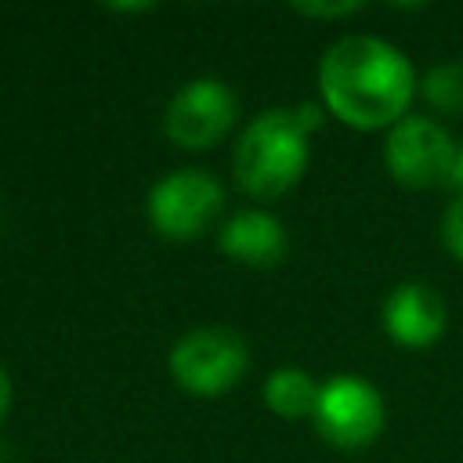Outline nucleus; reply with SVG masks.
<instances>
[{"label": "nucleus", "instance_id": "obj_1", "mask_svg": "<svg viewBox=\"0 0 463 463\" xmlns=\"http://www.w3.org/2000/svg\"><path fill=\"white\" fill-rule=\"evenodd\" d=\"M420 80L391 40L351 33L326 47L318 61L322 109L351 130H391L409 116Z\"/></svg>", "mask_w": 463, "mask_h": 463}, {"label": "nucleus", "instance_id": "obj_2", "mask_svg": "<svg viewBox=\"0 0 463 463\" xmlns=\"http://www.w3.org/2000/svg\"><path fill=\"white\" fill-rule=\"evenodd\" d=\"M311 159V134L297 119L293 109H264L257 112L235 141L232 170L235 184L250 199H279L300 184Z\"/></svg>", "mask_w": 463, "mask_h": 463}, {"label": "nucleus", "instance_id": "obj_3", "mask_svg": "<svg viewBox=\"0 0 463 463\" xmlns=\"http://www.w3.org/2000/svg\"><path fill=\"white\" fill-rule=\"evenodd\" d=\"M174 383L192 398L228 394L250 365L246 340L228 326H199L174 340L166 354Z\"/></svg>", "mask_w": 463, "mask_h": 463}, {"label": "nucleus", "instance_id": "obj_4", "mask_svg": "<svg viewBox=\"0 0 463 463\" xmlns=\"http://www.w3.org/2000/svg\"><path fill=\"white\" fill-rule=\"evenodd\" d=\"M224 210V188L213 174L199 166H181L163 174L145 199V213L156 235L170 242H192L213 228Z\"/></svg>", "mask_w": 463, "mask_h": 463}, {"label": "nucleus", "instance_id": "obj_5", "mask_svg": "<svg viewBox=\"0 0 463 463\" xmlns=\"http://www.w3.org/2000/svg\"><path fill=\"white\" fill-rule=\"evenodd\" d=\"M459 145L430 116H405L383 137V166L405 188H452Z\"/></svg>", "mask_w": 463, "mask_h": 463}, {"label": "nucleus", "instance_id": "obj_6", "mask_svg": "<svg viewBox=\"0 0 463 463\" xmlns=\"http://www.w3.org/2000/svg\"><path fill=\"white\" fill-rule=\"evenodd\" d=\"M311 423L326 445L358 452L380 438V430L387 423V409H383L380 391L369 380H362L354 373H340L322 383Z\"/></svg>", "mask_w": 463, "mask_h": 463}, {"label": "nucleus", "instance_id": "obj_7", "mask_svg": "<svg viewBox=\"0 0 463 463\" xmlns=\"http://www.w3.org/2000/svg\"><path fill=\"white\" fill-rule=\"evenodd\" d=\"M239 119L235 90L217 76H195L177 87L163 112V134L184 152H206L228 137Z\"/></svg>", "mask_w": 463, "mask_h": 463}, {"label": "nucleus", "instance_id": "obj_8", "mask_svg": "<svg viewBox=\"0 0 463 463\" xmlns=\"http://www.w3.org/2000/svg\"><path fill=\"white\" fill-rule=\"evenodd\" d=\"M383 333L405 347V351H427L434 347L449 329L445 300L427 282H402L383 300Z\"/></svg>", "mask_w": 463, "mask_h": 463}, {"label": "nucleus", "instance_id": "obj_9", "mask_svg": "<svg viewBox=\"0 0 463 463\" xmlns=\"http://www.w3.org/2000/svg\"><path fill=\"white\" fill-rule=\"evenodd\" d=\"M217 250L246 268H275L289 253L286 224L268 210H239L217 228Z\"/></svg>", "mask_w": 463, "mask_h": 463}, {"label": "nucleus", "instance_id": "obj_10", "mask_svg": "<svg viewBox=\"0 0 463 463\" xmlns=\"http://www.w3.org/2000/svg\"><path fill=\"white\" fill-rule=\"evenodd\" d=\"M318 391H322V383H315V376L307 369L279 365L264 376L260 402L268 405V412H275L282 420H311L315 405H318Z\"/></svg>", "mask_w": 463, "mask_h": 463}, {"label": "nucleus", "instance_id": "obj_11", "mask_svg": "<svg viewBox=\"0 0 463 463\" xmlns=\"http://www.w3.org/2000/svg\"><path fill=\"white\" fill-rule=\"evenodd\" d=\"M420 94L434 112L445 116H463V65L459 61H441L423 72Z\"/></svg>", "mask_w": 463, "mask_h": 463}, {"label": "nucleus", "instance_id": "obj_12", "mask_svg": "<svg viewBox=\"0 0 463 463\" xmlns=\"http://www.w3.org/2000/svg\"><path fill=\"white\" fill-rule=\"evenodd\" d=\"M441 242H445V250L463 264V192L449 203V210H445V217H441Z\"/></svg>", "mask_w": 463, "mask_h": 463}, {"label": "nucleus", "instance_id": "obj_13", "mask_svg": "<svg viewBox=\"0 0 463 463\" xmlns=\"http://www.w3.org/2000/svg\"><path fill=\"white\" fill-rule=\"evenodd\" d=\"M362 7H365V4H358V0H351V4H293L297 14H304V18H326V22L351 18V14H358Z\"/></svg>", "mask_w": 463, "mask_h": 463}, {"label": "nucleus", "instance_id": "obj_14", "mask_svg": "<svg viewBox=\"0 0 463 463\" xmlns=\"http://www.w3.org/2000/svg\"><path fill=\"white\" fill-rule=\"evenodd\" d=\"M11 402H14V383H11V373L0 365V420L11 412Z\"/></svg>", "mask_w": 463, "mask_h": 463}, {"label": "nucleus", "instance_id": "obj_15", "mask_svg": "<svg viewBox=\"0 0 463 463\" xmlns=\"http://www.w3.org/2000/svg\"><path fill=\"white\" fill-rule=\"evenodd\" d=\"M452 188L463 192V148H459V163H456V177H452Z\"/></svg>", "mask_w": 463, "mask_h": 463}]
</instances>
